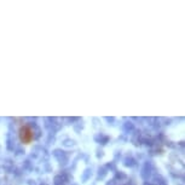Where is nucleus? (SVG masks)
Returning <instances> with one entry per match:
<instances>
[{
    "label": "nucleus",
    "instance_id": "obj_1",
    "mask_svg": "<svg viewBox=\"0 0 185 185\" xmlns=\"http://www.w3.org/2000/svg\"><path fill=\"white\" fill-rule=\"evenodd\" d=\"M19 138H21V141L24 143V144H29V143L33 141V138H34L33 129L29 127L28 125L22 126L21 129H19Z\"/></svg>",
    "mask_w": 185,
    "mask_h": 185
}]
</instances>
